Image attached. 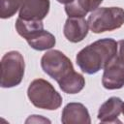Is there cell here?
<instances>
[{
	"instance_id": "6da1fadb",
	"label": "cell",
	"mask_w": 124,
	"mask_h": 124,
	"mask_svg": "<svg viewBox=\"0 0 124 124\" xmlns=\"http://www.w3.org/2000/svg\"><path fill=\"white\" fill-rule=\"evenodd\" d=\"M117 42L111 38H104L93 42L80 49L76 62L82 73L94 75L103 70L117 54Z\"/></svg>"
},
{
	"instance_id": "7a4b0ae2",
	"label": "cell",
	"mask_w": 124,
	"mask_h": 124,
	"mask_svg": "<svg viewBox=\"0 0 124 124\" xmlns=\"http://www.w3.org/2000/svg\"><path fill=\"white\" fill-rule=\"evenodd\" d=\"M27 96L31 104L38 108L55 110L62 105L61 95L49 81L44 78H36L29 84Z\"/></svg>"
},
{
	"instance_id": "3957f363",
	"label": "cell",
	"mask_w": 124,
	"mask_h": 124,
	"mask_svg": "<svg viewBox=\"0 0 124 124\" xmlns=\"http://www.w3.org/2000/svg\"><path fill=\"white\" fill-rule=\"evenodd\" d=\"M89 29L96 34L112 31L124 24V10L120 7H101L88 16Z\"/></svg>"
},
{
	"instance_id": "277c9868",
	"label": "cell",
	"mask_w": 124,
	"mask_h": 124,
	"mask_svg": "<svg viewBox=\"0 0 124 124\" xmlns=\"http://www.w3.org/2000/svg\"><path fill=\"white\" fill-rule=\"evenodd\" d=\"M25 63L22 54L17 50L5 53L1 59V87L17 86L23 78Z\"/></svg>"
},
{
	"instance_id": "5b68a950",
	"label": "cell",
	"mask_w": 124,
	"mask_h": 124,
	"mask_svg": "<svg viewBox=\"0 0 124 124\" xmlns=\"http://www.w3.org/2000/svg\"><path fill=\"white\" fill-rule=\"evenodd\" d=\"M41 67L43 71L56 82H59L75 71L70 58L58 49L46 51L41 58Z\"/></svg>"
},
{
	"instance_id": "8992f818",
	"label": "cell",
	"mask_w": 124,
	"mask_h": 124,
	"mask_svg": "<svg viewBox=\"0 0 124 124\" xmlns=\"http://www.w3.org/2000/svg\"><path fill=\"white\" fill-rule=\"evenodd\" d=\"M102 84L106 89L115 90L124 86V56L117 52L104 68Z\"/></svg>"
},
{
	"instance_id": "52a82bcc",
	"label": "cell",
	"mask_w": 124,
	"mask_h": 124,
	"mask_svg": "<svg viewBox=\"0 0 124 124\" xmlns=\"http://www.w3.org/2000/svg\"><path fill=\"white\" fill-rule=\"evenodd\" d=\"M49 0H23L18 17L25 20H43L48 14Z\"/></svg>"
},
{
	"instance_id": "ba28073f",
	"label": "cell",
	"mask_w": 124,
	"mask_h": 124,
	"mask_svg": "<svg viewBox=\"0 0 124 124\" xmlns=\"http://www.w3.org/2000/svg\"><path fill=\"white\" fill-rule=\"evenodd\" d=\"M61 122L63 124H90L91 118L83 104L73 102L64 107L61 113Z\"/></svg>"
},
{
	"instance_id": "9c48e42d",
	"label": "cell",
	"mask_w": 124,
	"mask_h": 124,
	"mask_svg": "<svg viewBox=\"0 0 124 124\" xmlns=\"http://www.w3.org/2000/svg\"><path fill=\"white\" fill-rule=\"evenodd\" d=\"M88 23L84 17H68L63 27L65 38L71 43H79L88 34Z\"/></svg>"
},
{
	"instance_id": "30bf717a",
	"label": "cell",
	"mask_w": 124,
	"mask_h": 124,
	"mask_svg": "<svg viewBox=\"0 0 124 124\" xmlns=\"http://www.w3.org/2000/svg\"><path fill=\"white\" fill-rule=\"evenodd\" d=\"M123 101L119 97H110L103 103L98 110L97 118L102 123H121L118 119L122 112Z\"/></svg>"
},
{
	"instance_id": "8fae6325",
	"label": "cell",
	"mask_w": 124,
	"mask_h": 124,
	"mask_svg": "<svg viewBox=\"0 0 124 124\" xmlns=\"http://www.w3.org/2000/svg\"><path fill=\"white\" fill-rule=\"evenodd\" d=\"M102 2L103 0H73L65 5V12L69 17H83L98 9Z\"/></svg>"
},
{
	"instance_id": "7c38bea8",
	"label": "cell",
	"mask_w": 124,
	"mask_h": 124,
	"mask_svg": "<svg viewBox=\"0 0 124 124\" xmlns=\"http://www.w3.org/2000/svg\"><path fill=\"white\" fill-rule=\"evenodd\" d=\"M16 30L19 36L28 41L45 29L42 20H25L17 17L16 20Z\"/></svg>"
},
{
	"instance_id": "4fadbf2b",
	"label": "cell",
	"mask_w": 124,
	"mask_h": 124,
	"mask_svg": "<svg viewBox=\"0 0 124 124\" xmlns=\"http://www.w3.org/2000/svg\"><path fill=\"white\" fill-rule=\"evenodd\" d=\"M57 83L63 92L67 94H77L83 89L85 79L81 74L74 71Z\"/></svg>"
},
{
	"instance_id": "5bb4252c",
	"label": "cell",
	"mask_w": 124,
	"mask_h": 124,
	"mask_svg": "<svg viewBox=\"0 0 124 124\" xmlns=\"http://www.w3.org/2000/svg\"><path fill=\"white\" fill-rule=\"evenodd\" d=\"M27 43L33 49L42 51L52 48L56 44V40L53 34L46 30H43L37 36L28 40Z\"/></svg>"
},
{
	"instance_id": "9a60e30c",
	"label": "cell",
	"mask_w": 124,
	"mask_h": 124,
	"mask_svg": "<svg viewBox=\"0 0 124 124\" xmlns=\"http://www.w3.org/2000/svg\"><path fill=\"white\" fill-rule=\"evenodd\" d=\"M23 0H0V17L10 18L20 9Z\"/></svg>"
},
{
	"instance_id": "2e32d148",
	"label": "cell",
	"mask_w": 124,
	"mask_h": 124,
	"mask_svg": "<svg viewBox=\"0 0 124 124\" xmlns=\"http://www.w3.org/2000/svg\"><path fill=\"white\" fill-rule=\"evenodd\" d=\"M30 116L33 117V118H35V120L33 119V120H30L29 122H48V123H50V120L46 119V118H43L41 115H30Z\"/></svg>"
},
{
	"instance_id": "e0dca14e",
	"label": "cell",
	"mask_w": 124,
	"mask_h": 124,
	"mask_svg": "<svg viewBox=\"0 0 124 124\" xmlns=\"http://www.w3.org/2000/svg\"><path fill=\"white\" fill-rule=\"evenodd\" d=\"M118 47H117V52L122 54L124 56V40H120L117 42Z\"/></svg>"
},
{
	"instance_id": "ac0fdd59",
	"label": "cell",
	"mask_w": 124,
	"mask_h": 124,
	"mask_svg": "<svg viewBox=\"0 0 124 124\" xmlns=\"http://www.w3.org/2000/svg\"><path fill=\"white\" fill-rule=\"evenodd\" d=\"M59 3H61V4H68V3H70V2H72L73 0H57Z\"/></svg>"
},
{
	"instance_id": "d6986e66",
	"label": "cell",
	"mask_w": 124,
	"mask_h": 124,
	"mask_svg": "<svg viewBox=\"0 0 124 124\" xmlns=\"http://www.w3.org/2000/svg\"><path fill=\"white\" fill-rule=\"evenodd\" d=\"M122 113L124 115V102H123V105H122Z\"/></svg>"
}]
</instances>
